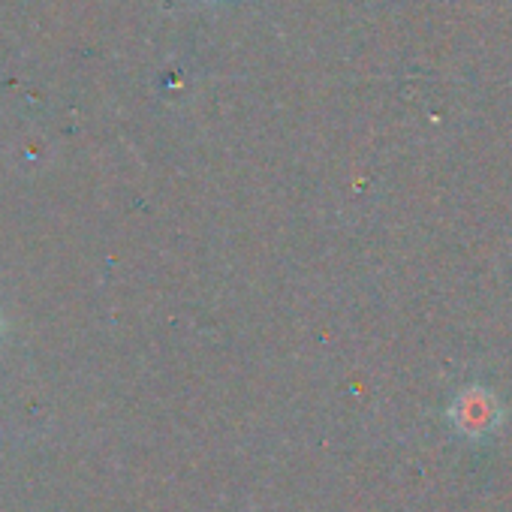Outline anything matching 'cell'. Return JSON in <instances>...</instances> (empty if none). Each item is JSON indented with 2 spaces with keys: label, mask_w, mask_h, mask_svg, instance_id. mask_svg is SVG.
Instances as JSON below:
<instances>
[{
  "label": "cell",
  "mask_w": 512,
  "mask_h": 512,
  "mask_svg": "<svg viewBox=\"0 0 512 512\" xmlns=\"http://www.w3.org/2000/svg\"><path fill=\"white\" fill-rule=\"evenodd\" d=\"M497 413L500 410H497L494 398L485 395V392H467L452 407V419H455V425L464 434H485V431H491L494 422H497Z\"/></svg>",
  "instance_id": "6da1fadb"
}]
</instances>
